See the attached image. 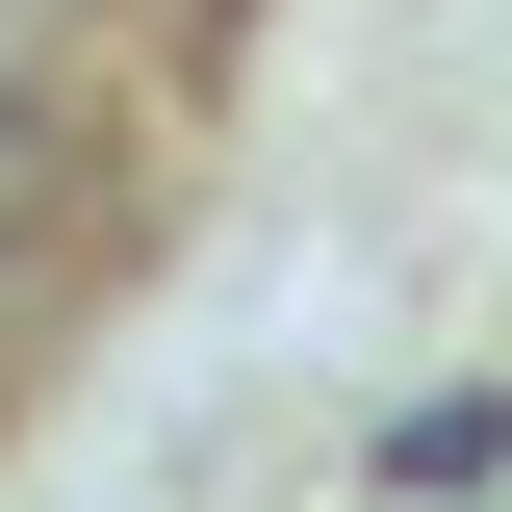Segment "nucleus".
I'll use <instances>...</instances> for the list:
<instances>
[{"label": "nucleus", "mask_w": 512, "mask_h": 512, "mask_svg": "<svg viewBox=\"0 0 512 512\" xmlns=\"http://www.w3.org/2000/svg\"><path fill=\"white\" fill-rule=\"evenodd\" d=\"M103 231H128V103H103L77 52L0 26V256H52V282H77Z\"/></svg>", "instance_id": "nucleus-1"}, {"label": "nucleus", "mask_w": 512, "mask_h": 512, "mask_svg": "<svg viewBox=\"0 0 512 512\" xmlns=\"http://www.w3.org/2000/svg\"><path fill=\"white\" fill-rule=\"evenodd\" d=\"M461 461H512V384H436V410H384L359 487H461Z\"/></svg>", "instance_id": "nucleus-2"}]
</instances>
